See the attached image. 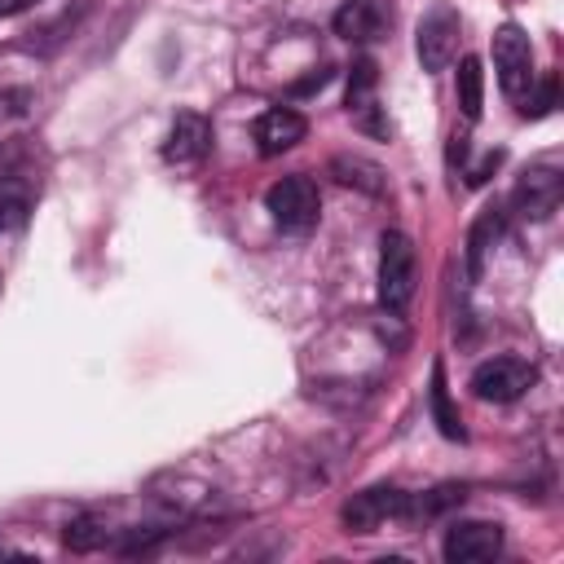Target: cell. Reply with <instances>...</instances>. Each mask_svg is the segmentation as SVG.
<instances>
[{
	"mask_svg": "<svg viewBox=\"0 0 564 564\" xmlns=\"http://www.w3.org/2000/svg\"><path fill=\"white\" fill-rule=\"evenodd\" d=\"M414 282H419V260H414L410 234L383 229V238H379V304L388 313H401L414 300Z\"/></svg>",
	"mask_w": 564,
	"mask_h": 564,
	"instance_id": "obj_1",
	"label": "cell"
},
{
	"mask_svg": "<svg viewBox=\"0 0 564 564\" xmlns=\"http://www.w3.org/2000/svg\"><path fill=\"white\" fill-rule=\"evenodd\" d=\"M264 207H269V216H273L278 229H286V234H308V229L317 225L322 194H317V185H313L308 176L295 172V176H282V181L269 185Z\"/></svg>",
	"mask_w": 564,
	"mask_h": 564,
	"instance_id": "obj_2",
	"label": "cell"
},
{
	"mask_svg": "<svg viewBox=\"0 0 564 564\" xmlns=\"http://www.w3.org/2000/svg\"><path fill=\"white\" fill-rule=\"evenodd\" d=\"M410 516V494H401L397 485H370L361 494H352L339 511L348 533H375L388 520H405Z\"/></svg>",
	"mask_w": 564,
	"mask_h": 564,
	"instance_id": "obj_3",
	"label": "cell"
},
{
	"mask_svg": "<svg viewBox=\"0 0 564 564\" xmlns=\"http://www.w3.org/2000/svg\"><path fill=\"white\" fill-rule=\"evenodd\" d=\"M494 70H498V84H502L507 97H529V88H533V44L516 22L494 31Z\"/></svg>",
	"mask_w": 564,
	"mask_h": 564,
	"instance_id": "obj_4",
	"label": "cell"
},
{
	"mask_svg": "<svg viewBox=\"0 0 564 564\" xmlns=\"http://www.w3.org/2000/svg\"><path fill=\"white\" fill-rule=\"evenodd\" d=\"M533 383H538V370L524 357H489L471 370V392L480 401H498V405L524 397Z\"/></svg>",
	"mask_w": 564,
	"mask_h": 564,
	"instance_id": "obj_5",
	"label": "cell"
},
{
	"mask_svg": "<svg viewBox=\"0 0 564 564\" xmlns=\"http://www.w3.org/2000/svg\"><path fill=\"white\" fill-rule=\"evenodd\" d=\"M414 48H419V66L423 70H445L458 53V9L454 4H432L423 18H419V35H414Z\"/></svg>",
	"mask_w": 564,
	"mask_h": 564,
	"instance_id": "obj_6",
	"label": "cell"
},
{
	"mask_svg": "<svg viewBox=\"0 0 564 564\" xmlns=\"http://www.w3.org/2000/svg\"><path fill=\"white\" fill-rule=\"evenodd\" d=\"M498 551H502V524L494 520H458L441 542V555L449 564H485Z\"/></svg>",
	"mask_w": 564,
	"mask_h": 564,
	"instance_id": "obj_7",
	"label": "cell"
},
{
	"mask_svg": "<svg viewBox=\"0 0 564 564\" xmlns=\"http://www.w3.org/2000/svg\"><path fill=\"white\" fill-rule=\"evenodd\" d=\"M560 198H564V176H560V167H551V163L524 167V176L516 181V194H511L516 212L529 216V220H546V216L560 207Z\"/></svg>",
	"mask_w": 564,
	"mask_h": 564,
	"instance_id": "obj_8",
	"label": "cell"
},
{
	"mask_svg": "<svg viewBox=\"0 0 564 564\" xmlns=\"http://www.w3.org/2000/svg\"><path fill=\"white\" fill-rule=\"evenodd\" d=\"M330 26H335V35H344L352 44H370V40H383L388 35L392 9L383 0H348V4L335 9Z\"/></svg>",
	"mask_w": 564,
	"mask_h": 564,
	"instance_id": "obj_9",
	"label": "cell"
},
{
	"mask_svg": "<svg viewBox=\"0 0 564 564\" xmlns=\"http://www.w3.org/2000/svg\"><path fill=\"white\" fill-rule=\"evenodd\" d=\"M212 150V123L198 115V110H181L167 128V141H163V159L167 163H198L203 154Z\"/></svg>",
	"mask_w": 564,
	"mask_h": 564,
	"instance_id": "obj_10",
	"label": "cell"
},
{
	"mask_svg": "<svg viewBox=\"0 0 564 564\" xmlns=\"http://www.w3.org/2000/svg\"><path fill=\"white\" fill-rule=\"evenodd\" d=\"M304 132H308V123H304V115L291 110V106H273V110H264V115L256 119V145H260V154H269V159L282 154V150H291V145H300Z\"/></svg>",
	"mask_w": 564,
	"mask_h": 564,
	"instance_id": "obj_11",
	"label": "cell"
},
{
	"mask_svg": "<svg viewBox=\"0 0 564 564\" xmlns=\"http://www.w3.org/2000/svg\"><path fill=\"white\" fill-rule=\"evenodd\" d=\"M502 225H507V216H502L498 207H489V212L476 216V225H471V234H467V273H471V278L485 273V260H489L494 242L502 238Z\"/></svg>",
	"mask_w": 564,
	"mask_h": 564,
	"instance_id": "obj_12",
	"label": "cell"
},
{
	"mask_svg": "<svg viewBox=\"0 0 564 564\" xmlns=\"http://www.w3.org/2000/svg\"><path fill=\"white\" fill-rule=\"evenodd\" d=\"M427 401H432V419H436L441 436H445V441H463L467 432H463V419H458V410H454V401H449V383H445V366H441V361L432 366Z\"/></svg>",
	"mask_w": 564,
	"mask_h": 564,
	"instance_id": "obj_13",
	"label": "cell"
},
{
	"mask_svg": "<svg viewBox=\"0 0 564 564\" xmlns=\"http://www.w3.org/2000/svg\"><path fill=\"white\" fill-rule=\"evenodd\" d=\"M458 106H463V115H467L471 123H476L480 110H485V66H480L476 53L458 57Z\"/></svg>",
	"mask_w": 564,
	"mask_h": 564,
	"instance_id": "obj_14",
	"label": "cell"
},
{
	"mask_svg": "<svg viewBox=\"0 0 564 564\" xmlns=\"http://www.w3.org/2000/svg\"><path fill=\"white\" fill-rule=\"evenodd\" d=\"M330 172L339 176V185H357L361 194H383V172H379V163H370V159H357V154H335L330 159Z\"/></svg>",
	"mask_w": 564,
	"mask_h": 564,
	"instance_id": "obj_15",
	"label": "cell"
},
{
	"mask_svg": "<svg viewBox=\"0 0 564 564\" xmlns=\"http://www.w3.org/2000/svg\"><path fill=\"white\" fill-rule=\"evenodd\" d=\"M375 84H379V66L375 57H357L348 70V110H361L375 101Z\"/></svg>",
	"mask_w": 564,
	"mask_h": 564,
	"instance_id": "obj_16",
	"label": "cell"
},
{
	"mask_svg": "<svg viewBox=\"0 0 564 564\" xmlns=\"http://www.w3.org/2000/svg\"><path fill=\"white\" fill-rule=\"evenodd\" d=\"M26 207H31L26 185H18V181H0V234L13 229V225H22Z\"/></svg>",
	"mask_w": 564,
	"mask_h": 564,
	"instance_id": "obj_17",
	"label": "cell"
},
{
	"mask_svg": "<svg viewBox=\"0 0 564 564\" xmlns=\"http://www.w3.org/2000/svg\"><path fill=\"white\" fill-rule=\"evenodd\" d=\"M101 538H106V529L93 520V516H75L70 524H66V533H62V542H66V551H93V546H101Z\"/></svg>",
	"mask_w": 564,
	"mask_h": 564,
	"instance_id": "obj_18",
	"label": "cell"
},
{
	"mask_svg": "<svg viewBox=\"0 0 564 564\" xmlns=\"http://www.w3.org/2000/svg\"><path fill=\"white\" fill-rule=\"evenodd\" d=\"M555 88H560V84H555V75L546 70V75L538 79V88H529L533 97H529V106H524V115H533V119H542V115H551V110H555Z\"/></svg>",
	"mask_w": 564,
	"mask_h": 564,
	"instance_id": "obj_19",
	"label": "cell"
},
{
	"mask_svg": "<svg viewBox=\"0 0 564 564\" xmlns=\"http://www.w3.org/2000/svg\"><path fill=\"white\" fill-rule=\"evenodd\" d=\"M498 163H502V150H489V154H485V159L471 167V176H467V181H471V185H485V181H489V172H494Z\"/></svg>",
	"mask_w": 564,
	"mask_h": 564,
	"instance_id": "obj_20",
	"label": "cell"
},
{
	"mask_svg": "<svg viewBox=\"0 0 564 564\" xmlns=\"http://www.w3.org/2000/svg\"><path fill=\"white\" fill-rule=\"evenodd\" d=\"M26 4H35V0H0V18H13V13H22Z\"/></svg>",
	"mask_w": 564,
	"mask_h": 564,
	"instance_id": "obj_21",
	"label": "cell"
}]
</instances>
